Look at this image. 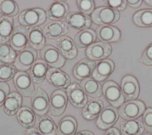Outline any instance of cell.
<instances>
[{"label":"cell","mask_w":152,"mask_h":135,"mask_svg":"<svg viewBox=\"0 0 152 135\" xmlns=\"http://www.w3.org/2000/svg\"><path fill=\"white\" fill-rule=\"evenodd\" d=\"M120 17L118 11L109 7H100L92 12L91 20L98 25L109 26L117 22Z\"/></svg>","instance_id":"6da1fadb"},{"label":"cell","mask_w":152,"mask_h":135,"mask_svg":"<svg viewBox=\"0 0 152 135\" xmlns=\"http://www.w3.org/2000/svg\"><path fill=\"white\" fill-rule=\"evenodd\" d=\"M46 20V12L40 8H31L24 10L18 16L19 23L22 26L31 27L43 24Z\"/></svg>","instance_id":"7a4b0ae2"},{"label":"cell","mask_w":152,"mask_h":135,"mask_svg":"<svg viewBox=\"0 0 152 135\" xmlns=\"http://www.w3.org/2000/svg\"><path fill=\"white\" fill-rule=\"evenodd\" d=\"M40 55L47 65L55 68H61L65 63V58L58 49L52 45H45L40 50Z\"/></svg>","instance_id":"3957f363"},{"label":"cell","mask_w":152,"mask_h":135,"mask_svg":"<svg viewBox=\"0 0 152 135\" xmlns=\"http://www.w3.org/2000/svg\"><path fill=\"white\" fill-rule=\"evenodd\" d=\"M68 96L66 93L62 90L54 91L50 98L49 114L55 117L61 115L67 106Z\"/></svg>","instance_id":"277c9868"},{"label":"cell","mask_w":152,"mask_h":135,"mask_svg":"<svg viewBox=\"0 0 152 135\" xmlns=\"http://www.w3.org/2000/svg\"><path fill=\"white\" fill-rule=\"evenodd\" d=\"M64 23L66 26L74 30H84L91 26V18L81 12H69L64 18Z\"/></svg>","instance_id":"5b68a950"},{"label":"cell","mask_w":152,"mask_h":135,"mask_svg":"<svg viewBox=\"0 0 152 135\" xmlns=\"http://www.w3.org/2000/svg\"><path fill=\"white\" fill-rule=\"evenodd\" d=\"M37 52L32 47H26L17 55L14 65L20 71H27L31 68L37 61Z\"/></svg>","instance_id":"8992f818"},{"label":"cell","mask_w":152,"mask_h":135,"mask_svg":"<svg viewBox=\"0 0 152 135\" xmlns=\"http://www.w3.org/2000/svg\"><path fill=\"white\" fill-rule=\"evenodd\" d=\"M104 98L112 105L118 107L124 102V96L119 86L112 81L105 82L103 86Z\"/></svg>","instance_id":"52a82bcc"},{"label":"cell","mask_w":152,"mask_h":135,"mask_svg":"<svg viewBox=\"0 0 152 135\" xmlns=\"http://www.w3.org/2000/svg\"><path fill=\"white\" fill-rule=\"evenodd\" d=\"M145 111V105L141 101H131L122 105L119 113L125 120H135L141 116Z\"/></svg>","instance_id":"ba28073f"},{"label":"cell","mask_w":152,"mask_h":135,"mask_svg":"<svg viewBox=\"0 0 152 135\" xmlns=\"http://www.w3.org/2000/svg\"><path fill=\"white\" fill-rule=\"evenodd\" d=\"M14 83L19 93L24 97H30L34 91V85L29 74L24 71L17 73Z\"/></svg>","instance_id":"9c48e42d"},{"label":"cell","mask_w":152,"mask_h":135,"mask_svg":"<svg viewBox=\"0 0 152 135\" xmlns=\"http://www.w3.org/2000/svg\"><path fill=\"white\" fill-rule=\"evenodd\" d=\"M31 102L33 111L38 115H44L49 111V97L47 93L42 89L38 88L33 93Z\"/></svg>","instance_id":"30bf717a"},{"label":"cell","mask_w":152,"mask_h":135,"mask_svg":"<svg viewBox=\"0 0 152 135\" xmlns=\"http://www.w3.org/2000/svg\"><path fill=\"white\" fill-rule=\"evenodd\" d=\"M118 118V109L112 106H107L99 114L96 121V125L102 130H106L114 125Z\"/></svg>","instance_id":"8fae6325"},{"label":"cell","mask_w":152,"mask_h":135,"mask_svg":"<svg viewBox=\"0 0 152 135\" xmlns=\"http://www.w3.org/2000/svg\"><path fill=\"white\" fill-rule=\"evenodd\" d=\"M46 79L51 84L61 89H67L71 84L70 77L58 68H49L47 73Z\"/></svg>","instance_id":"7c38bea8"},{"label":"cell","mask_w":152,"mask_h":135,"mask_svg":"<svg viewBox=\"0 0 152 135\" xmlns=\"http://www.w3.org/2000/svg\"><path fill=\"white\" fill-rule=\"evenodd\" d=\"M112 53L111 46L105 42H98L88 46L86 51V55L91 60H101L108 57Z\"/></svg>","instance_id":"4fadbf2b"},{"label":"cell","mask_w":152,"mask_h":135,"mask_svg":"<svg viewBox=\"0 0 152 135\" xmlns=\"http://www.w3.org/2000/svg\"><path fill=\"white\" fill-rule=\"evenodd\" d=\"M67 96L71 104L75 108H83L87 103L86 93L77 83L71 84L67 88Z\"/></svg>","instance_id":"5bb4252c"},{"label":"cell","mask_w":152,"mask_h":135,"mask_svg":"<svg viewBox=\"0 0 152 135\" xmlns=\"http://www.w3.org/2000/svg\"><path fill=\"white\" fill-rule=\"evenodd\" d=\"M121 90L126 101L136 99L140 93V87L137 79L131 75L125 76L121 82Z\"/></svg>","instance_id":"9a60e30c"},{"label":"cell","mask_w":152,"mask_h":135,"mask_svg":"<svg viewBox=\"0 0 152 135\" xmlns=\"http://www.w3.org/2000/svg\"><path fill=\"white\" fill-rule=\"evenodd\" d=\"M28 42V30L22 26H16L10 38L11 47L17 51H21L26 48Z\"/></svg>","instance_id":"2e32d148"},{"label":"cell","mask_w":152,"mask_h":135,"mask_svg":"<svg viewBox=\"0 0 152 135\" xmlns=\"http://www.w3.org/2000/svg\"><path fill=\"white\" fill-rule=\"evenodd\" d=\"M65 2L66 1H57L52 3L46 11V17L54 21L64 18L69 12V7Z\"/></svg>","instance_id":"e0dca14e"},{"label":"cell","mask_w":152,"mask_h":135,"mask_svg":"<svg viewBox=\"0 0 152 135\" xmlns=\"http://www.w3.org/2000/svg\"><path fill=\"white\" fill-rule=\"evenodd\" d=\"M43 32L47 39L54 40L64 36L68 32V27L64 21H53L46 24Z\"/></svg>","instance_id":"ac0fdd59"},{"label":"cell","mask_w":152,"mask_h":135,"mask_svg":"<svg viewBox=\"0 0 152 135\" xmlns=\"http://www.w3.org/2000/svg\"><path fill=\"white\" fill-rule=\"evenodd\" d=\"M96 63L89 58H84L80 60L73 69V74L77 80H84L88 78L93 74L95 68Z\"/></svg>","instance_id":"d6986e66"},{"label":"cell","mask_w":152,"mask_h":135,"mask_svg":"<svg viewBox=\"0 0 152 135\" xmlns=\"http://www.w3.org/2000/svg\"><path fill=\"white\" fill-rule=\"evenodd\" d=\"M57 46L62 55L67 59H74L77 55V46L69 36H64L59 38L57 41Z\"/></svg>","instance_id":"ffe728a7"},{"label":"cell","mask_w":152,"mask_h":135,"mask_svg":"<svg viewBox=\"0 0 152 135\" xmlns=\"http://www.w3.org/2000/svg\"><path fill=\"white\" fill-rule=\"evenodd\" d=\"M99 40L103 42H118L121 39V32L118 29L111 26H100L96 30Z\"/></svg>","instance_id":"44dd1931"},{"label":"cell","mask_w":152,"mask_h":135,"mask_svg":"<svg viewBox=\"0 0 152 135\" xmlns=\"http://www.w3.org/2000/svg\"><path fill=\"white\" fill-rule=\"evenodd\" d=\"M23 99L20 94L13 92L9 94L3 104L4 113L8 116L15 115L21 108Z\"/></svg>","instance_id":"7402d4cb"},{"label":"cell","mask_w":152,"mask_h":135,"mask_svg":"<svg viewBox=\"0 0 152 135\" xmlns=\"http://www.w3.org/2000/svg\"><path fill=\"white\" fill-rule=\"evenodd\" d=\"M48 70V65L42 59H37L29 71L33 83L36 84H42L46 77Z\"/></svg>","instance_id":"603a6c76"},{"label":"cell","mask_w":152,"mask_h":135,"mask_svg":"<svg viewBox=\"0 0 152 135\" xmlns=\"http://www.w3.org/2000/svg\"><path fill=\"white\" fill-rule=\"evenodd\" d=\"M104 104L100 99L94 98L88 101L84 106L82 115L87 120H93L99 115L103 109Z\"/></svg>","instance_id":"cb8c5ba5"},{"label":"cell","mask_w":152,"mask_h":135,"mask_svg":"<svg viewBox=\"0 0 152 135\" xmlns=\"http://www.w3.org/2000/svg\"><path fill=\"white\" fill-rule=\"evenodd\" d=\"M114 68V63L112 60L108 59L102 60L97 64L92 74L93 77L96 80L102 81L112 73Z\"/></svg>","instance_id":"d4e9b609"},{"label":"cell","mask_w":152,"mask_h":135,"mask_svg":"<svg viewBox=\"0 0 152 135\" xmlns=\"http://www.w3.org/2000/svg\"><path fill=\"white\" fill-rule=\"evenodd\" d=\"M17 118L19 123L27 129L33 127L37 122L34 112L27 106H23L19 109L17 113Z\"/></svg>","instance_id":"484cf974"},{"label":"cell","mask_w":152,"mask_h":135,"mask_svg":"<svg viewBox=\"0 0 152 135\" xmlns=\"http://www.w3.org/2000/svg\"><path fill=\"white\" fill-rule=\"evenodd\" d=\"M36 126L37 130L42 135L56 134V125L53 120L48 115L39 116L37 120Z\"/></svg>","instance_id":"4316f807"},{"label":"cell","mask_w":152,"mask_h":135,"mask_svg":"<svg viewBox=\"0 0 152 135\" xmlns=\"http://www.w3.org/2000/svg\"><path fill=\"white\" fill-rule=\"evenodd\" d=\"M28 39L30 45L35 49H42L45 45V37L40 27H30L28 29Z\"/></svg>","instance_id":"83f0119b"},{"label":"cell","mask_w":152,"mask_h":135,"mask_svg":"<svg viewBox=\"0 0 152 135\" xmlns=\"http://www.w3.org/2000/svg\"><path fill=\"white\" fill-rule=\"evenodd\" d=\"M77 129V122L75 118L66 116L58 124L56 135H75Z\"/></svg>","instance_id":"f1b7e54d"},{"label":"cell","mask_w":152,"mask_h":135,"mask_svg":"<svg viewBox=\"0 0 152 135\" xmlns=\"http://www.w3.org/2000/svg\"><path fill=\"white\" fill-rule=\"evenodd\" d=\"M96 34L93 30L86 29L78 33L74 38L75 46L78 48H88L96 39Z\"/></svg>","instance_id":"f546056e"},{"label":"cell","mask_w":152,"mask_h":135,"mask_svg":"<svg viewBox=\"0 0 152 135\" xmlns=\"http://www.w3.org/2000/svg\"><path fill=\"white\" fill-rule=\"evenodd\" d=\"M81 87L86 95L91 98H99L102 95V87L95 79L87 78L81 81Z\"/></svg>","instance_id":"4dcf8cb0"},{"label":"cell","mask_w":152,"mask_h":135,"mask_svg":"<svg viewBox=\"0 0 152 135\" xmlns=\"http://www.w3.org/2000/svg\"><path fill=\"white\" fill-rule=\"evenodd\" d=\"M144 130L142 122L137 120L123 121L121 124V130L124 135H140Z\"/></svg>","instance_id":"1f68e13d"},{"label":"cell","mask_w":152,"mask_h":135,"mask_svg":"<svg viewBox=\"0 0 152 135\" xmlns=\"http://www.w3.org/2000/svg\"><path fill=\"white\" fill-rule=\"evenodd\" d=\"M14 20L12 18L2 16L0 18V43L7 42L13 32Z\"/></svg>","instance_id":"d6a6232c"},{"label":"cell","mask_w":152,"mask_h":135,"mask_svg":"<svg viewBox=\"0 0 152 135\" xmlns=\"http://www.w3.org/2000/svg\"><path fill=\"white\" fill-rule=\"evenodd\" d=\"M133 21L140 27H152V10H142L137 12L133 17Z\"/></svg>","instance_id":"836d02e7"},{"label":"cell","mask_w":152,"mask_h":135,"mask_svg":"<svg viewBox=\"0 0 152 135\" xmlns=\"http://www.w3.org/2000/svg\"><path fill=\"white\" fill-rule=\"evenodd\" d=\"M18 11V6L14 1H0V12L4 16L12 18L16 16Z\"/></svg>","instance_id":"e575fe53"},{"label":"cell","mask_w":152,"mask_h":135,"mask_svg":"<svg viewBox=\"0 0 152 135\" xmlns=\"http://www.w3.org/2000/svg\"><path fill=\"white\" fill-rule=\"evenodd\" d=\"M17 57L15 51L5 43H0V61L5 63L12 62Z\"/></svg>","instance_id":"d590c367"},{"label":"cell","mask_w":152,"mask_h":135,"mask_svg":"<svg viewBox=\"0 0 152 135\" xmlns=\"http://www.w3.org/2000/svg\"><path fill=\"white\" fill-rule=\"evenodd\" d=\"M17 74V68L12 64H5L0 65V82L7 81L15 78Z\"/></svg>","instance_id":"8d00e7d4"},{"label":"cell","mask_w":152,"mask_h":135,"mask_svg":"<svg viewBox=\"0 0 152 135\" xmlns=\"http://www.w3.org/2000/svg\"><path fill=\"white\" fill-rule=\"evenodd\" d=\"M77 4L80 11L86 15L90 14L94 11V2L92 0H78Z\"/></svg>","instance_id":"74e56055"},{"label":"cell","mask_w":152,"mask_h":135,"mask_svg":"<svg viewBox=\"0 0 152 135\" xmlns=\"http://www.w3.org/2000/svg\"><path fill=\"white\" fill-rule=\"evenodd\" d=\"M143 125L145 130L152 133V108H148L144 112L142 116Z\"/></svg>","instance_id":"f35d334b"},{"label":"cell","mask_w":152,"mask_h":135,"mask_svg":"<svg viewBox=\"0 0 152 135\" xmlns=\"http://www.w3.org/2000/svg\"><path fill=\"white\" fill-rule=\"evenodd\" d=\"M140 61L145 65H152V44L148 46L144 50Z\"/></svg>","instance_id":"ab89813d"},{"label":"cell","mask_w":152,"mask_h":135,"mask_svg":"<svg viewBox=\"0 0 152 135\" xmlns=\"http://www.w3.org/2000/svg\"><path fill=\"white\" fill-rule=\"evenodd\" d=\"M10 88L5 82H0V106L4 104L10 93Z\"/></svg>","instance_id":"60d3db41"},{"label":"cell","mask_w":152,"mask_h":135,"mask_svg":"<svg viewBox=\"0 0 152 135\" xmlns=\"http://www.w3.org/2000/svg\"><path fill=\"white\" fill-rule=\"evenodd\" d=\"M106 4L110 8L115 10H123L125 8L126 5V1L123 0H109L105 1Z\"/></svg>","instance_id":"b9f144b4"},{"label":"cell","mask_w":152,"mask_h":135,"mask_svg":"<svg viewBox=\"0 0 152 135\" xmlns=\"http://www.w3.org/2000/svg\"><path fill=\"white\" fill-rule=\"evenodd\" d=\"M126 4L132 8H137L140 7L142 1L141 0H128L126 1Z\"/></svg>","instance_id":"7bdbcfd3"},{"label":"cell","mask_w":152,"mask_h":135,"mask_svg":"<svg viewBox=\"0 0 152 135\" xmlns=\"http://www.w3.org/2000/svg\"><path fill=\"white\" fill-rule=\"evenodd\" d=\"M104 135H121L119 131L116 128H109L104 133Z\"/></svg>","instance_id":"ee69618b"},{"label":"cell","mask_w":152,"mask_h":135,"mask_svg":"<svg viewBox=\"0 0 152 135\" xmlns=\"http://www.w3.org/2000/svg\"><path fill=\"white\" fill-rule=\"evenodd\" d=\"M26 135H42L37 130L34 128L28 129L26 133Z\"/></svg>","instance_id":"f6af8a7d"},{"label":"cell","mask_w":152,"mask_h":135,"mask_svg":"<svg viewBox=\"0 0 152 135\" xmlns=\"http://www.w3.org/2000/svg\"><path fill=\"white\" fill-rule=\"evenodd\" d=\"M75 135H94L91 131L88 130H83L78 132Z\"/></svg>","instance_id":"bcb514c9"},{"label":"cell","mask_w":152,"mask_h":135,"mask_svg":"<svg viewBox=\"0 0 152 135\" xmlns=\"http://www.w3.org/2000/svg\"><path fill=\"white\" fill-rule=\"evenodd\" d=\"M144 2L148 5L150 6H152V1H144Z\"/></svg>","instance_id":"7dc6e473"},{"label":"cell","mask_w":152,"mask_h":135,"mask_svg":"<svg viewBox=\"0 0 152 135\" xmlns=\"http://www.w3.org/2000/svg\"><path fill=\"white\" fill-rule=\"evenodd\" d=\"M144 135H152V133H145Z\"/></svg>","instance_id":"c3c4849f"}]
</instances>
